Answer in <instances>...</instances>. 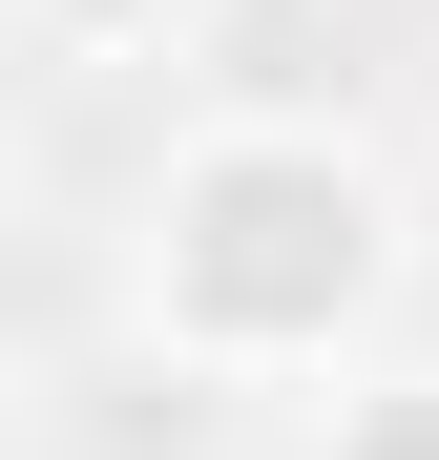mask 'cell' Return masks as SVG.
I'll use <instances>...</instances> for the list:
<instances>
[{"mask_svg": "<svg viewBox=\"0 0 439 460\" xmlns=\"http://www.w3.org/2000/svg\"><path fill=\"white\" fill-rule=\"evenodd\" d=\"M418 272V209L356 126L314 105H231L189 126L126 209V335L168 376H356Z\"/></svg>", "mask_w": 439, "mask_h": 460, "instance_id": "1", "label": "cell"}, {"mask_svg": "<svg viewBox=\"0 0 439 460\" xmlns=\"http://www.w3.org/2000/svg\"><path fill=\"white\" fill-rule=\"evenodd\" d=\"M22 42H63V63H146V42H189V0H0Z\"/></svg>", "mask_w": 439, "mask_h": 460, "instance_id": "2", "label": "cell"}, {"mask_svg": "<svg viewBox=\"0 0 439 460\" xmlns=\"http://www.w3.org/2000/svg\"><path fill=\"white\" fill-rule=\"evenodd\" d=\"M335 460H439V376H356V398H335Z\"/></svg>", "mask_w": 439, "mask_h": 460, "instance_id": "3", "label": "cell"}]
</instances>
